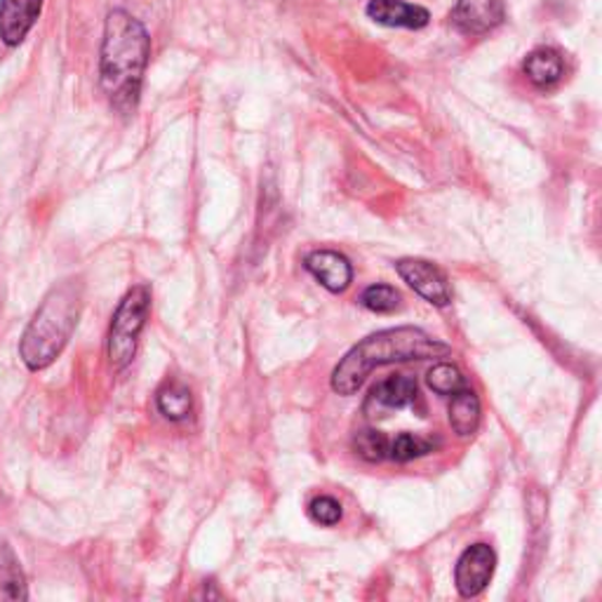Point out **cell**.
Masks as SVG:
<instances>
[{
	"label": "cell",
	"instance_id": "obj_3",
	"mask_svg": "<svg viewBox=\"0 0 602 602\" xmlns=\"http://www.w3.org/2000/svg\"><path fill=\"white\" fill-rule=\"evenodd\" d=\"M83 306V290L79 282L67 280L50 290L36 311L34 321L24 329L20 356L28 370L50 368L64 351Z\"/></svg>",
	"mask_w": 602,
	"mask_h": 602
},
{
	"label": "cell",
	"instance_id": "obj_13",
	"mask_svg": "<svg viewBox=\"0 0 602 602\" xmlns=\"http://www.w3.org/2000/svg\"><path fill=\"white\" fill-rule=\"evenodd\" d=\"M26 598V579L17 555L5 539H0V602H17Z\"/></svg>",
	"mask_w": 602,
	"mask_h": 602
},
{
	"label": "cell",
	"instance_id": "obj_6",
	"mask_svg": "<svg viewBox=\"0 0 602 602\" xmlns=\"http://www.w3.org/2000/svg\"><path fill=\"white\" fill-rule=\"evenodd\" d=\"M396 270L419 297H424L429 301V304L443 309L452 301L447 276L435 264H431L426 260L408 257V260L396 262Z\"/></svg>",
	"mask_w": 602,
	"mask_h": 602
},
{
	"label": "cell",
	"instance_id": "obj_12",
	"mask_svg": "<svg viewBox=\"0 0 602 602\" xmlns=\"http://www.w3.org/2000/svg\"><path fill=\"white\" fill-rule=\"evenodd\" d=\"M525 75L530 79L537 87H551L563 79L565 64L563 57L553 48H537L525 59Z\"/></svg>",
	"mask_w": 602,
	"mask_h": 602
},
{
	"label": "cell",
	"instance_id": "obj_8",
	"mask_svg": "<svg viewBox=\"0 0 602 602\" xmlns=\"http://www.w3.org/2000/svg\"><path fill=\"white\" fill-rule=\"evenodd\" d=\"M452 22L463 34L483 36L504 22V0H457Z\"/></svg>",
	"mask_w": 602,
	"mask_h": 602
},
{
	"label": "cell",
	"instance_id": "obj_7",
	"mask_svg": "<svg viewBox=\"0 0 602 602\" xmlns=\"http://www.w3.org/2000/svg\"><path fill=\"white\" fill-rule=\"evenodd\" d=\"M419 402V384L410 374H394L376 384L365 400L368 417H386L388 410L414 408Z\"/></svg>",
	"mask_w": 602,
	"mask_h": 602
},
{
	"label": "cell",
	"instance_id": "obj_5",
	"mask_svg": "<svg viewBox=\"0 0 602 602\" xmlns=\"http://www.w3.org/2000/svg\"><path fill=\"white\" fill-rule=\"evenodd\" d=\"M496 553L487 544H473L461 553L455 567V583L461 598H475L483 593L494 575Z\"/></svg>",
	"mask_w": 602,
	"mask_h": 602
},
{
	"label": "cell",
	"instance_id": "obj_10",
	"mask_svg": "<svg viewBox=\"0 0 602 602\" xmlns=\"http://www.w3.org/2000/svg\"><path fill=\"white\" fill-rule=\"evenodd\" d=\"M306 270L329 292H344L353 280V266L335 250H315L306 257Z\"/></svg>",
	"mask_w": 602,
	"mask_h": 602
},
{
	"label": "cell",
	"instance_id": "obj_9",
	"mask_svg": "<svg viewBox=\"0 0 602 602\" xmlns=\"http://www.w3.org/2000/svg\"><path fill=\"white\" fill-rule=\"evenodd\" d=\"M43 0H0V38L14 48L20 45L36 20L40 17Z\"/></svg>",
	"mask_w": 602,
	"mask_h": 602
},
{
	"label": "cell",
	"instance_id": "obj_17",
	"mask_svg": "<svg viewBox=\"0 0 602 602\" xmlns=\"http://www.w3.org/2000/svg\"><path fill=\"white\" fill-rule=\"evenodd\" d=\"M426 382L435 390V394H441V396H455L457 390L466 388L463 374L459 372V368L449 365V363H441V365L431 368L426 374Z\"/></svg>",
	"mask_w": 602,
	"mask_h": 602
},
{
	"label": "cell",
	"instance_id": "obj_4",
	"mask_svg": "<svg viewBox=\"0 0 602 602\" xmlns=\"http://www.w3.org/2000/svg\"><path fill=\"white\" fill-rule=\"evenodd\" d=\"M148 309H150V292L148 288H144V285L132 288L118 304L109 327V341H107L109 360L116 370L128 368L132 363L134 353H137V341L146 325Z\"/></svg>",
	"mask_w": 602,
	"mask_h": 602
},
{
	"label": "cell",
	"instance_id": "obj_18",
	"mask_svg": "<svg viewBox=\"0 0 602 602\" xmlns=\"http://www.w3.org/2000/svg\"><path fill=\"white\" fill-rule=\"evenodd\" d=\"M360 304L372 313H394L400 306V294L390 285H370V288L360 294Z\"/></svg>",
	"mask_w": 602,
	"mask_h": 602
},
{
	"label": "cell",
	"instance_id": "obj_19",
	"mask_svg": "<svg viewBox=\"0 0 602 602\" xmlns=\"http://www.w3.org/2000/svg\"><path fill=\"white\" fill-rule=\"evenodd\" d=\"M353 447L368 461H384L388 459V438L380 431H360L353 438Z\"/></svg>",
	"mask_w": 602,
	"mask_h": 602
},
{
	"label": "cell",
	"instance_id": "obj_16",
	"mask_svg": "<svg viewBox=\"0 0 602 602\" xmlns=\"http://www.w3.org/2000/svg\"><path fill=\"white\" fill-rule=\"evenodd\" d=\"M435 441H429V438H421V435H414V433H400L396 435L394 441H388V459L394 461H412V459H419L429 455V452L435 449Z\"/></svg>",
	"mask_w": 602,
	"mask_h": 602
},
{
	"label": "cell",
	"instance_id": "obj_2",
	"mask_svg": "<svg viewBox=\"0 0 602 602\" xmlns=\"http://www.w3.org/2000/svg\"><path fill=\"white\" fill-rule=\"evenodd\" d=\"M452 349L419 327H396L370 335L341 358L333 372V388L339 396H353L374 368L405 363V360L443 358Z\"/></svg>",
	"mask_w": 602,
	"mask_h": 602
},
{
	"label": "cell",
	"instance_id": "obj_20",
	"mask_svg": "<svg viewBox=\"0 0 602 602\" xmlns=\"http://www.w3.org/2000/svg\"><path fill=\"white\" fill-rule=\"evenodd\" d=\"M309 514L318 525L333 527L341 520L344 510H341V504L335 499V496H315V499L309 506Z\"/></svg>",
	"mask_w": 602,
	"mask_h": 602
},
{
	"label": "cell",
	"instance_id": "obj_1",
	"mask_svg": "<svg viewBox=\"0 0 602 602\" xmlns=\"http://www.w3.org/2000/svg\"><path fill=\"white\" fill-rule=\"evenodd\" d=\"M150 38L146 28L125 10H113L104 26L99 75L101 87L118 111L137 107Z\"/></svg>",
	"mask_w": 602,
	"mask_h": 602
},
{
	"label": "cell",
	"instance_id": "obj_11",
	"mask_svg": "<svg viewBox=\"0 0 602 602\" xmlns=\"http://www.w3.org/2000/svg\"><path fill=\"white\" fill-rule=\"evenodd\" d=\"M368 17L390 28H424L431 14L426 8L405 3V0H370Z\"/></svg>",
	"mask_w": 602,
	"mask_h": 602
},
{
	"label": "cell",
	"instance_id": "obj_14",
	"mask_svg": "<svg viewBox=\"0 0 602 602\" xmlns=\"http://www.w3.org/2000/svg\"><path fill=\"white\" fill-rule=\"evenodd\" d=\"M449 424H452V429H455L457 435H461V438H466V435H473L478 431V426H480V400L469 386L457 390V394L452 396Z\"/></svg>",
	"mask_w": 602,
	"mask_h": 602
},
{
	"label": "cell",
	"instance_id": "obj_15",
	"mask_svg": "<svg viewBox=\"0 0 602 602\" xmlns=\"http://www.w3.org/2000/svg\"><path fill=\"white\" fill-rule=\"evenodd\" d=\"M156 402H158L160 414L165 419H170V421H184L193 412V396H191V390L184 384H179V382L165 384L158 390Z\"/></svg>",
	"mask_w": 602,
	"mask_h": 602
}]
</instances>
